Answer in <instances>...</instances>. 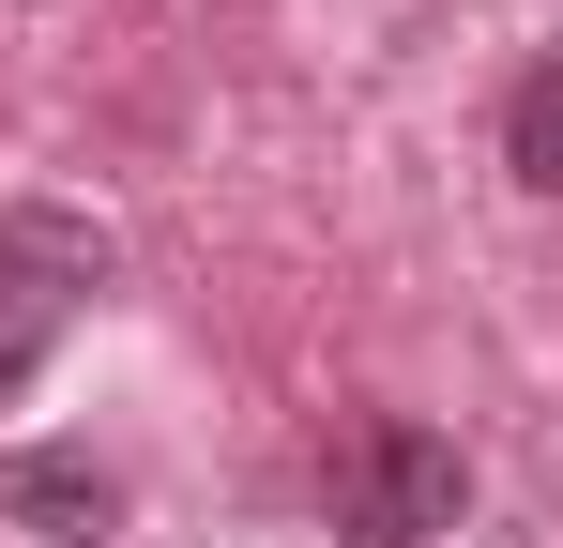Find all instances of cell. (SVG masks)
Returning a JSON list of instances; mask_svg holds the SVG:
<instances>
[{
    "instance_id": "7a4b0ae2",
    "label": "cell",
    "mask_w": 563,
    "mask_h": 548,
    "mask_svg": "<svg viewBox=\"0 0 563 548\" xmlns=\"http://www.w3.org/2000/svg\"><path fill=\"white\" fill-rule=\"evenodd\" d=\"M0 518H15V534H62V548H92V534H122V487H107L92 457L31 442V457H0Z\"/></svg>"
},
{
    "instance_id": "277c9868",
    "label": "cell",
    "mask_w": 563,
    "mask_h": 548,
    "mask_svg": "<svg viewBox=\"0 0 563 548\" xmlns=\"http://www.w3.org/2000/svg\"><path fill=\"white\" fill-rule=\"evenodd\" d=\"M46 305H62V274L31 260V213H0V336H46Z\"/></svg>"
},
{
    "instance_id": "5b68a950",
    "label": "cell",
    "mask_w": 563,
    "mask_h": 548,
    "mask_svg": "<svg viewBox=\"0 0 563 548\" xmlns=\"http://www.w3.org/2000/svg\"><path fill=\"white\" fill-rule=\"evenodd\" d=\"M31 351H46V336H0V396H15V381H31Z\"/></svg>"
},
{
    "instance_id": "3957f363",
    "label": "cell",
    "mask_w": 563,
    "mask_h": 548,
    "mask_svg": "<svg viewBox=\"0 0 563 548\" xmlns=\"http://www.w3.org/2000/svg\"><path fill=\"white\" fill-rule=\"evenodd\" d=\"M503 168L533 183V198H563V62L518 77V107H503Z\"/></svg>"
},
{
    "instance_id": "6da1fadb",
    "label": "cell",
    "mask_w": 563,
    "mask_h": 548,
    "mask_svg": "<svg viewBox=\"0 0 563 548\" xmlns=\"http://www.w3.org/2000/svg\"><path fill=\"white\" fill-rule=\"evenodd\" d=\"M472 503V472L442 427H366V442L335 457V534L351 548H442Z\"/></svg>"
}]
</instances>
